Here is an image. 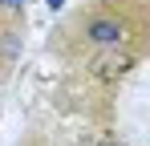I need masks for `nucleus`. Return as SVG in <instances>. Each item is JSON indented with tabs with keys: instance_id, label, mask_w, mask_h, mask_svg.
Wrapping results in <instances>:
<instances>
[{
	"instance_id": "4",
	"label": "nucleus",
	"mask_w": 150,
	"mask_h": 146,
	"mask_svg": "<svg viewBox=\"0 0 150 146\" xmlns=\"http://www.w3.org/2000/svg\"><path fill=\"white\" fill-rule=\"evenodd\" d=\"M25 4H28V0H0V12H4V16H21Z\"/></svg>"
},
{
	"instance_id": "1",
	"label": "nucleus",
	"mask_w": 150,
	"mask_h": 146,
	"mask_svg": "<svg viewBox=\"0 0 150 146\" xmlns=\"http://www.w3.org/2000/svg\"><path fill=\"white\" fill-rule=\"evenodd\" d=\"M81 37L89 49H122L126 37H130V24L118 16V12H89L81 16Z\"/></svg>"
},
{
	"instance_id": "3",
	"label": "nucleus",
	"mask_w": 150,
	"mask_h": 146,
	"mask_svg": "<svg viewBox=\"0 0 150 146\" xmlns=\"http://www.w3.org/2000/svg\"><path fill=\"white\" fill-rule=\"evenodd\" d=\"M21 45H25V41H21L16 28H0V65H4V69L21 57Z\"/></svg>"
},
{
	"instance_id": "5",
	"label": "nucleus",
	"mask_w": 150,
	"mask_h": 146,
	"mask_svg": "<svg viewBox=\"0 0 150 146\" xmlns=\"http://www.w3.org/2000/svg\"><path fill=\"white\" fill-rule=\"evenodd\" d=\"M49 8H61V0H49Z\"/></svg>"
},
{
	"instance_id": "2",
	"label": "nucleus",
	"mask_w": 150,
	"mask_h": 146,
	"mask_svg": "<svg viewBox=\"0 0 150 146\" xmlns=\"http://www.w3.org/2000/svg\"><path fill=\"white\" fill-rule=\"evenodd\" d=\"M101 53L105 57L93 61V77L98 81H118V77H126L134 69V53H118V49H101Z\"/></svg>"
}]
</instances>
